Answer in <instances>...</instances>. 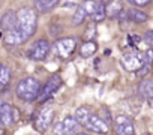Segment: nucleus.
<instances>
[{
	"mask_svg": "<svg viewBox=\"0 0 153 135\" xmlns=\"http://www.w3.org/2000/svg\"><path fill=\"white\" fill-rule=\"evenodd\" d=\"M36 26H38L36 12L30 8H21L17 12V26L12 30L5 32L3 36L5 42L9 45L24 44L33 36V33L36 32Z\"/></svg>",
	"mask_w": 153,
	"mask_h": 135,
	"instance_id": "1",
	"label": "nucleus"
},
{
	"mask_svg": "<svg viewBox=\"0 0 153 135\" xmlns=\"http://www.w3.org/2000/svg\"><path fill=\"white\" fill-rule=\"evenodd\" d=\"M41 83L33 78V77H27V78H23L18 84H17V96L24 101V102H33L38 99L39 93H41Z\"/></svg>",
	"mask_w": 153,
	"mask_h": 135,
	"instance_id": "2",
	"label": "nucleus"
},
{
	"mask_svg": "<svg viewBox=\"0 0 153 135\" xmlns=\"http://www.w3.org/2000/svg\"><path fill=\"white\" fill-rule=\"evenodd\" d=\"M53 120H54V110H53L51 105H45V107H42V108L36 113L33 123H35L36 131L45 132V131L51 126Z\"/></svg>",
	"mask_w": 153,
	"mask_h": 135,
	"instance_id": "3",
	"label": "nucleus"
},
{
	"mask_svg": "<svg viewBox=\"0 0 153 135\" xmlns=\"http://www.w3.org/2000/svg\"><path fill=\"white\" fill-rule=\"evenodd\" d=\"M80 128H81V123L74 116H66L63 120L57 122V125L54 126V134H59V135L75 134V132L80 131Z\"/></svg>",
	"mask_w": 153,
	"mask_h": 135,
	"instance_id": "4",
	"label": "nucleus"
},
{
	"mask_svg": "<svg viewBox=\"0 0 153 135\" xmlns=\"http://www.w3.org/2000/svg\"><path fill=\"white\" fill-rule=\"evenodd\" d=\"M83 126L89 132H93V134H107L108 128H110V123L98 114H90V117L87 119V122Z\"/></svg>",
	"mask_w": 153,
	"mask_h": 135,
	"instance_id": "5",
	"label": "nucleus"
},
{
	"mask_svg": "<svg viewBox=\"0 0 153 135\" xmlns=\"http://www.w3.org/2000/svg\"><path fill=\"white\" fill-rule=\"evenodd\" d=\"M54 47H56V53L59 54V57L69 59L76 48V41L74 38H62L56 41Z\"/></svg>",
	"mask_w": 153,
	"mask_h": 135,
	"instance_id": "6",
	"label": "nucleus"
},
{
	"mask_svg": "<svg viewBox=\"0 0 153 135\" xmlns=\"http://www.w3.org/2000/svg\"><path fill=\"white\" fill-rule=\"evenodd\" d=\"M114 129L119 135H132L135 132V125L129 116L120 114L114 119Z\"/></svg>",
	"mask_w": 153,
	"mask_h": 135,
	"instance_id": "7",
	"label": "nucleus"
},
{
	"mask_svg": "<svg viewBox=\"0 0 153 135\" xmlns=\"http://www.w3.org/2000/svg\"><path fill=\"white\" fill-rule=\"evenodd\" d=\"M60 86H62V78H60L59 75H53V77L45 83V86L41 89V93H39L38 99H39L41 102L50 99V98L60 89Z\"/></svg>",
	"mask_w": 153,
	"mask_h": 135,
	"instance_id": "8",
	"label": "nucleus"
},
{
	"mask_svg": "<svg viewBox=\"0 0 153 135\" xmlns=\"http://www.w3.org/2000/svg\"><path fill=\"white\" fill-rule=\"evenodd\" d=\"M120 63H122V66L125 68L126 71L137 72L140 68L143 66V56L135 54V53H126V54L122 56Z\"/></svg>",
	"mask_w": 153,
	"mask_h": 135,
	"instance_id": "9",
	"label": "nucleus"
},
{
	"mask_svg": "<svg viewBox=\"0 0 153 135\" xmlns=\"http://www.w3.org/2000/svg\"><path fill=\"white\" fill-rule=\"evenodd\" d=\"M48 53H50V42L47 39H39L29 50V57L32 60H44L48 56Z\"/></svg>",
	"mask_w": 153,
	"mask_h": 135,
	"instance_id": "10",
	"label": "nucleus"
},
{
	"mask_svg": "<svg viewBox=\"0 0 153 135\" xmlns=\"http://www.w3.org/2000/svg\"><path fill=\"white\" fill-rule=\"evenodd\" d=\"M123 12V3L122 0H107L105 3V14L108 18L114 20V18H119Z\"/></svg>",
	"mask_w": 153,
	"mask_h": 135,
	"instance_id": "11",
	"label": "nucleus"
},
{
	"mask_svg": "<svg viewBox=\"0 0 153 135\" xmlns=\"http://www.w3.org/2000/svg\"><path fill=\"white\" fill-rule=\"evenodd\" d=\"M0 119H2V123L3 126H11L14 122H15V114H14V108L3 102L0 104Z\"/></svg>",
	"mask_w": 153,
	"mask_h": 135,
	"instance_id": "12",
	"label": "nucleus"
},
{
	"mask_svg": "<svg viewBox=\"0 0 153 135\" xmlns=\"http://www.w3.org/2000/svg\"><path fill=\"white\" fill-rule=\"evenodd\" d=\"M17 26V12L8 11L3 14L2 20H0V27H2L3 32H9Z\"/></svg>",
	"mask_w": 153,
	"mask_h": 135,
	"instance_id": "13",
	"label": "nucleus"
},
{
	"mask_svg": "<svg viewBox=\"0 0 153 135\" xmlns=\"http://www.w3.org/2000/svg\"><path fill=\"white\" fill-rule=\"evenodd\" d=\"M57 5H59V0H35V8L41 14L51 12L54 8H57Z\"/></svg>",
	"mask_w": 153,
	"mask_h": 135,
	"instance_id": "14",
	"label": "nucleus"
},
{
	"mask_svg": "<svg viewBox=\"0 0 153 135\" xmlns=\"http://www.w3.org/2000/svg\"><path fill=\"white\" fill-rule=\"evenodd\" d=\"M96 51H98V44H96L93 39H89V41H86V42L81 45V48H80V56L84 57V59H87V57H92Z\"/></svg>",
	"mask_w": 153,
	"mask_h": 135,
	"instance_id": "15",
	"label": "nucleus"
},
{
	"mask_svg": "<svg viewBox=\"0 0 153 135\" xmlns=\"http://www.w3.org/2000/svg\"><path fill=\"white\" fill-rule=\"evenodd\" d=\"M138 92H140V95H141L144 99L152 101V99H153V81H152V80H144V81H141V84H140V87H138Z\"/></svg>",
	"mask_w": 153,
	"mask_h": 135,
	"instance_id": "16",
	"label": "nucleus"
},
{
	"mask_svg": "<svg viewBox=\"0 0 153 135\" xmlns=\"http://www.w3.org/2000/svg\"><path fill=\"white\" fill-rule=\"evenodd\" d=\"M107 14H105V3L102 2V0H98V3H96V9L93 12V15L90 17L95 23H99L102 20H105Z\"/></svg>",
	"mask_w": 153,
	"mask_h": 135,
	"instance_id": "17",
	"label": "nucleus"
},
{
	"mask_svg": "<svg viewBox=\"0 0 153 135\" xmlns=\"http://www.w3.org/2000/svg\"><path fill=\"white\" fill-rule=\"evenodd\" d=\"M9 81H11V71H9L8 66L2 65V66H0V90L6 89Z\"/></svg>",
	"mask_w": 153,
	"mask_h": 135,
	"instance_id": "18",
	"label": "nucleus"
},
{
	"mask_svg": "<svg viewBox=\"0 0 153 135\" xmlns=\"http://www.w3.org/2000/svg\"><path fill=\"white\" fill-rule=\"evenodd\" d=\"M87 17H89V14H87V12H86V9L80 5L78 8H76V11H75L74 17H72V24H74V26H81Z\"/></svg>",
	"mask_w": 153,
	"mask_h": 135,
	"instance_id": "19",
	"label": "nucleus"
},
{
	"mask_svg": "<svg viewBox=\"0 0 153 135\" xmlns=\"http://www.w3.org/2000/svg\"><path fill=\"white\" fill-rule=\"evenodd\" d=\"M90 114H92V111H90V108L89 107H80V108H76V111H75V114H74V117L78 120L80 123H81V126L87 122V119L90 117Z\"/></svg>",
	"mask_w": 153,
	"mask_h": 135,
	"instance_id": "20",
	"label": "nucleus"
},
{
	"mask_svg": "<svg viewBox=\"0 0 153 135\" xmlns=\"http://www.w3.org/2000/svg\"><path fill=\"white\" fill-rule=\"evenodd\" d=\"M129 15H131V20L134 23H146L149 20V15L144 14V12H141V11H138V9H132L129 12Z\"/></svg>",
	"mask_w": 153,
	"mask_h": 135,
	"instance_id": "21",
	"label": "nucleus"
},
{
	"mask_svg": "<svg viewBox=\"0 0 153 135\" xmlns=\"http://www.w3.org/2000/svg\"><path fill=\"white\" fill-rule=\"evenodd\" d=\"M96 3H98V0H84V2H81V6L86 9V12L89 14V17L93 15V12L96 9Z\"/></svg>",
	"mask_w": 153,
	"mask_h": 135,
	"instance_id": "22",
	"label": "nucleus"
},
{
	"mask_svg": "<svg viewBox=\"0 0 153 135\" xmlns=\"http://www.w3.org/2000/svg\"><path fill=\"white\" fill-rule=\"evenodd\" d=\"M152 62H153V48H149L147 51L143 53V65L152 66Z\"/></svg>",
	"mask_w": 153,
	"mask_h": 135,
	"instance_id": "23",
	"label": "nucleus"
},
{
	"mask_svg": "<svg viewBox=\"0 0 153 135\" xmlns=\"http://www.w3.org/2000/svg\"><path fill=\"white\" fill-rule=\"evenodd\" d=\"M143 39H144V42H146L149 47H152V48H153V30L146 32V33H144V36H143Z\"/></svg>",
	"mask_w": 153,
	"mask_h": 135,
	"instance_id": "24",
	"label": "nucleus"
},
{
	"mask_svg": "<svg viewBox=\"0 0 153 135\" xmlns=\"http://www.w3.org/2000/svg\"><path fill=\"white\" fill-rule=\"evenodd\" d=\"M128 2L131 3V5H134V6H138V8H143V6H146V5H149L152 0H128Z\"/></svg>",
	"mask_w": 153,
	"mask_h": 135,
	"instance_id": "25",
	"label": "nucleus"
},
{
	"mask_svg": "<svg viewBox=\"0 0 153 135\" xmlns=\"http://www.w3.org/2000/svg\"><path fill=\"white\" fill-rule=\"evenodd\" d=\"M2 126H3V123H2V119H0V129H2Z\"/></svg>",
	"mask_w": 153,
	"mask_h": 135,
	"instance_id": "26",
	"label": "nucleus"
}]
</instances>
